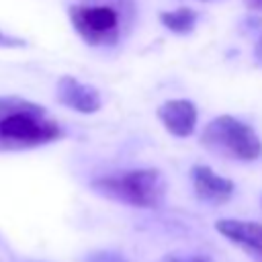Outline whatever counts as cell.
<instances>
[{"instance_id":"cell-10","label":"cell","mask_w":262,"mask_h":262,"mask_svg":"<svg viewBox=\"0 0 262 262\" xmlns=\"http://www.w3.org/2000/svg\"><path fill=\"white\" fill-rule=\"evenodd\" d=\"M90 262H125L119 254H111V252H100V254H94L90 258Z\"/></svg>"},{"instance_id":"cell-13","label":"cell","mask_w":262,"mask_h":262,"mask_svg":"<svg viewBox=\"0 0 262 262\" xmlns=\"http://www.w3.org/2000/svg\"><path fill=\"white\" fill-rule=\"evenodd\" d=\"M176 262H211L209 258L205 256H199V258H188V260H176Z\"/></svg>"},{"instance_id":"cell-11","label":"cell","mask_w":262,"mask_h":262,"mask_svg":"<svg viewBox=\"0 0 262 262\" xmlns=\"http://www.w3.org/2000/svg\"><path fill=\"white\" fill-rule=\"evenodd\" d=\"M254 57H256L258 63H262V35L258 37V41H256V45H254Z\"/></svg>"},{"instance_id":"cell-3","label":"cell","mask_w":262,"mask_h":262,"mask_svg":"<svg viewBox=\"0 0 262 262\" xmlns=\"http://www.w3.org/2000/svg\"><path fill=\"white\" fill-rule=\"evenodd\" d=\"M201 145L223 158L252 162L262 156V141L258 133L233 115H219L211 119L201 131Z\"/></svg>"},{"instance_id":"cell-4","label":"cell","mask_w":262,"mask_h":262,"mask_svg":"<svg viewBox=\"0 0 262 262\" xmlns=\"http://www.w3.org/2000/svg\"><path fill=\"white\" fill-rule=\"evenodd\" d=\"M76 33L92 47H111L123 31V14L111 0H86L70 8Z\"/></svg>"},{"instance_id":"cell-12","label":"cell","mask_w":262,"mask_h":262,"mask_svg":"<svg viewBox=\"0 0 262 262\" xmlns=\"http://www.w3.org/2000/svg\"><path fill=\"white\" fill-rule=\"evenodd\" d=\"M250 10H262V0H244Z\"/></svg>"},{"instance_id":"cell-2","label":"cell","mask_w":262,"mask_h":262,"mask_svg":"<svg viewBox=\"0 0 262 262\" xmlns=\"http://www.w3.org/2000/svg\"><path fill=\"white\" fill-rule=\"evenodd\" d=\"M92 188L104 194L106 199L131 207L154 209L164 199L166 180L162 172L156 168H135V170H123L100 176L92 182Z\"/></svg>"},{"instance_id":"cell-6","label":"cell","mask_w":262,"mask_h":262,"mask_svg":"<svg viewBox=\"0 0 262 262\" xmlns=\"http://www.w3.org/2000/svg\"><path fill=\"white\" fill-rule=\"evenodd\" d=\"M215 229L239 246L252 260L262 262V223L258 221H244V219H219Z\"/></svg>"},{"instance_id":"cell-9","label":"cell","mask_w":262,"mask_h":262,"mask_svg":"<svg viewBox=\"0 0 262 262\" xmlns=\"http://www.w3.org/2000/svg\"><path fill=\"white\" fill-rule=\"evenodd\" d=\"M160 23L166 29H170L172 33L186 35L196 25V12L192 8H188V6H180V8H174V10L160 12Z\"/></svg>"},{"instance_id":"cell-7","label":"cell","mask_w":262,"mask_h":262,"mask_svg":"<svg viewBox=\"0 0 262 262\" xmlns=\"http://www.w3.org/2000/svg\"><path fill=\"white\" fill-rule=\"evenodd\" d=\"M190 180H192L194 194L201 201L211 203V205L227 203L235 190V184L229 178L219 176L215 170H211L209 166H203V164L190 168Z\"/></svg>"},{"instance_id":"cell-5","label":"cell","mask_w":262,"mask_h":262,"mask_svg":"<svg viewBox=\"0 0 262 262\" xmlns=\"http://www.w3.org/2000/svg\"><path fill=\"white\" fill-rule=\"evenodd\" d=\"M55 96L63 106H68L76 113H82V115H92L102 104L100 92L94 86L80 82L74 76H61L57 80Z\"/></svg>"},{"instance_id":"cell-8","label":"cell","mask_w":262,"mask_h":262,"mask_svg":"<svg viewBox=\"0 0 262 262\" xmlns=\"http://www.w3.org/2000/svg\"><path fill=\"white\" fill-rule=\"evenodd\" d=\"M160 123L174 137H188L196 127V106L188 98H172L158 106L156 111Z\"/></svg>"},{"instance_id":"cell-1","label":"cell","mask_w":262,"mask_h":262,"mask_svg":"<svg viewBox=\"0 0 262 262\" xmlns=\"http://www.w3.org/2000/svg\"><path fill=\"white\" fill-rule=\"evenodd\" d=\"M61 137L45 108L23 98H0V149H31Z\"/></svg>"}]
</instances>
